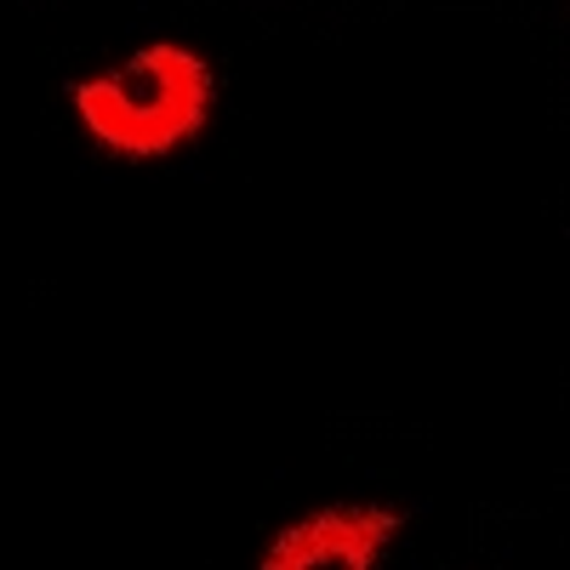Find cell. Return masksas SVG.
<instances>
[{
  "label": "cell",
  "instance_id": "obj_1",
  "mask_svg": "<svg viewBox=\"0 0 570 570\" xmlns=\"http://www.w3.org/2000/svg\"><path fill=\"white\" fill-rule=\"evenodd\" d=\"M69 98H75L86 131L104 149H115L126 160H160L206 126L217 80H212L200 52L155 40L131 63H120L115 75L80 80Z\"/></svg>",
  "mask_w": 570,
  "mask_h": 570
},
{
  "label": "cell",
  "instance_id": "obj_2",
  "mask_svg": "<svg viewBox=\"0 0 570 570\" xmlns=\"http://www.w3.org/2000/svg\"><path fill=\"white\" fill-rule=\"evenodd\" d=\"M405 525L394 508H320L285 525L257 570H371Z\"/></svg>",
  "mask_w": 570,
  "mask_h": 570
}]
</instances>
